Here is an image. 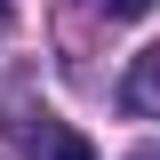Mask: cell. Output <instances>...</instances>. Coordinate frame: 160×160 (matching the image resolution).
<instances>
[{"instance_id":"6da1fadb","label":"cell","mask_w":160,"mask_h":160,"mask_svg":"<svg viewBox=\"0 0 160 160\" xmlns=\"http://www.w3.org/2000/svg\"><path fill=\"white\" fill-rule=\"evenodd\" d=\"M16 152H24V160H96V144L80 136L72 120L40 112V120H24V128H16Z\"/></svg>"},{"instance_id":"7a4b0ae2","label":"cell","mask_w":160,"mask_h":160,"mask_svg":"<svg viewBox=\"0 0 160 160\" xmlns=\"http://www.w3.org/2000/svg\"><path fill=\"white\" fill-rule=\"evenodd\" d=\"M120 96H128V112H152V120H160V48H144V56H136V72H128Z\"/></svg>"},{"instance_id":"3957f363","label":"cell","mask_w":160,"mask_h":160,"mask_svg":"<svg viewBox=\"0 0 160 160\" xmlns=\"http://www.w3.org/2000/svg\"><path fill=\"white\" fill-rule=\"evenodd\" d=\"M96 8H104L112 24H136V16H152V0H96Z\"/></svg>"},{"instance_id":"277c9868","label":"cell","mask_w":160,"mask_h":160,"mask_svg":"<svg viewBox=\"0 0 160 160\" xmlns=\"http://www.w3.org/2000/svg\"><path fill=\"white\" fill-rule=\"evenodd\" d=\"M128 160H160V144H144V152H128Z\"/></svg>"},{"instance_id":"5b68a950","label":"cell","mask_w":160,"mask_h":160,"mask_svg":"<svg viewBox=\"0 0 160 160\" xmlns=\"http://www.w3.org/2000/svg\"><path fill=\"white\" fill-rule=\"evenodd\" d=\"M0 32H8V0H0Z\"/></svg>"}]
</instances>
